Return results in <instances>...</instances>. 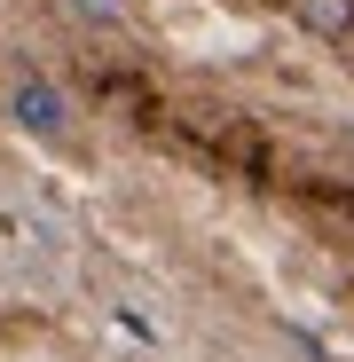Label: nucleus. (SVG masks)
Segmentation results:
<instances>
[{
	"label": "nucleus",
	"instance_id": "1",
	"mask_svg": "<svg viewBox=\"0 0 354 362\" xmlns=\"http://www.w3.org/2000/svg\"><path fill=\"white\" fill-rule=\"evenodd\" d=\"M0 118L24 134V142H47V150H71L79 142V95L64 87V79H47V71H32V64H16L8 79H0Z\"/></svg>",
	"mask_w": 354,
	"mask_h": 362
},
{
	"label": "nucleus",
	"instance_id": "3",
	"mask_svg": "<svg viewBox=\"0 0 354 362\" xmlns=\"http://www.w3.org/2000/svg\"><path fill=\"white\" fill-rule=\"evenodd\" d=\"M64 8H71L87 32H118V24H126V0H64Z\"/></svg>",
	"mask_w": 354,
	"mask_h": 362
},
{
	"label": "nucleus",
	"instance_id": "2",
	"mask_svg": "<svg viewBox=\"0 0 354 362\" xmlns=\"http://www.w3.org/2000/svg\"><path fill=\"white\" fill-rule=\"evenodd\" d=\"M300 16H307L315 32L338 40V32H354V0H300Z\"/></svg>",
	"mask_w": 354,
	"mask_h": 362
}]
</instances>
